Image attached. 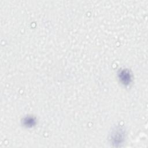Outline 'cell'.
I'll return each instance as SVG.
<instances>
[{"label": "cell", "instance_id": "1", "mask_svg": "<svg viewBox=\"0 0 148 148\" xmlns=\"http://www.w3.org/2000/svg\"><path fill=\"white\" fill-rule=\"evenodd\" d=\"M119 78L124 84H127L130 82L131 75L128 71L123 70L119 74Z\"/></svg>", "mask_w": 148, "mask_h": 148}]
</instances>
